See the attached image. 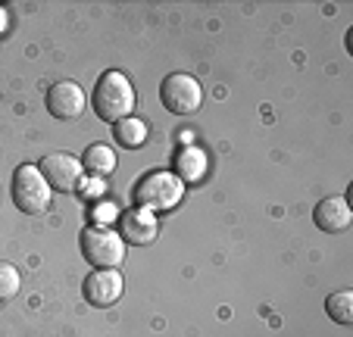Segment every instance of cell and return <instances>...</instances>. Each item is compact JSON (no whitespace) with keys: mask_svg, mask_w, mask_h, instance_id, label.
Instances as JSON below:
<instances>
[{"mask_svg":"<svg viewBox=\"0 0 353 337\" xmlns=\"http://www.w3.org/2000/svg\"><path fill=\"white\" fill-rule=\"evenodd\" d=\"M94 110L103 122L128 119L134 110V88L122 72H103L94 88Z\"/></svg>","mask_w":353,"mask_h":337,"instance_id":"1","label":"cell"},{"mask_svg":"<svg viewBox=\"0 0 353 337\" xmlns=\"http://www.w3.org/2000/svg\"><path fill=\"white\" fill-rule=\"evenodd\" d=\"M181 194H185V181L175 172H150L134 187V203H138V210L163 212L179 206Z\"/></svg>","mask_w":353,"mask_h":337,"instance_id":"2","label":"cell"},{"mask_svg":"<svg viewBox=\"0 0 353 337\" xmlns=\"http://www.w3.org/2000/svg\"><path fill=\"white\" fill-rule=\"evenodd\" d=\"M81 253L94 269H116L125 259V241L103 225H91L81 232Z\"/></svg>","mask_w":353,"mask_h":337,"instance_id":"3","label":"cell"},{"mask_svg":"<svg viewBox=\"0 0 353 337\" xmlns=\"http://www.w3.org/2000/svg\"><path fill=\"white\" fill-rule=\"evenodd\" d=\"M13 203L22 212H28V216L47 212V206H50V185H47L44 175L34 165L26 163L13 172Z\"/></svg>","mask_w":353,"mask_h":337,"instance_id":"4","label":"cell"},{"mask_svg":"<svg viewBox=\"0 0 353 337\" xmlns=\"http://www.w3.org/2000/svg\"><path fill=\"white\" fill-rule=\"evenodd\" d=\"M160 100L175 116H191V112H197L203 106V88H200V81L194 75L172 72L160 85Z\"/></svg>","mask_w":353,"mask_h":337,"instance_id":"5","label":"cell"},{"mask_svg":"<svg viewBox=\"0 0 353 337\" xmlns=\"http://www.w3.org/2000/svg\"><path fill=\"white\" fill-rule=\"evenodd\" d=\"M38 172L44 175V181L57 191L69 194V191H79L81 185V159L79 156H69V153H50V156L41 159Z\"/></svg>","mask_w":353,"mask_h":337,"instance_id":"6","label":"cell"},{"mask_svg":"<svg viewBox=\"0 0 353 337\" xmlns=\"http://www.w3.org/2000/svg\"><path fill=\"white\" fill-rule=\"evenodd\" d=\"M85 300L97 309L103 306H113L116 300L122 297V275L116 269H94L91 275L85 278Z\"/></svg>","mask_w":353,"mask_h":337,"instance_id":"7","label":"cell"},{"mask_svg":"<svg viewBox=\"0 0 353 337\" xmlns=\"http://www.w3.org/2000/svg\"><path fill=\"white\" fill-rule=\"evenodd\" d=\"M47 110L54 112L57 119H79L85 110V91L75 81H57L47 91Z\"/></svg>","mask_w":353,"mask_h":337,"instance_id":"8","label":"cell"},{"mask_svg":"<svg viewBox=\"0 0 353 337\" xmlns=\"http://www.w3.org/2000/svg\"><path fill=\"white\" fill-rule=\"evenodd\" d=\"M313 218H316V228H319V232L341 234L350 228L353 212H350V203H347L344 197H325V200H319Z\"/></svg>","mask_w":353,"mask_h":337,"instance_id":"9","label":"cell"},{"mask_svg":"<svg viewBox=\"0 0 353 337\" xmlns=\"http://www.w3.org/2000/svg\"><path fill=\"white\" fill-rule=\"evenodd\" d=\"M157 232H160V225H157V216L147 210H128L122 216V241L134 247H147L157 241Z\"/></svg>","mask_w":353,"mask_h":337,"instance_id":"10","label":"cell"},{"mask_svg":"<svg viewBox=\"0 0 353 337\" xmlns=\"http://www.w3.org/2000/svg\"><path fill=\"white\" fill-rule=\"evenodd\" d=\"M113 138H116V144L125 147V150H138L147 141V125L141 119H134V116H128V119H119L113 125Z\"/></svg>","mask_w":353,"mask_h":337,"instance_id":"11","label":"cell"},{"mask_svg":"<svg viewBox=\"0 0 353 337\" xmlns=\"http://www.w3.org/2000/svg\"><path fill=\"white\" fill-rule=\"evenodd\" d=\"M175 172H179L181 181H197L207 172V156L197 147H185V150L175 156Z\"/></svg>","mask_w":353,"mask_h":337,"instance_id":"12","label":"cell"},{"mask_svg":"<svg viewBox=\"0 0 353 337\" xmlns=\"http://www.w3.org/2000/svg\"><path fill=\"white\" fill-rule=\"evenodd\" d=\"M81 169L94 172L97 178H100V175H110L116 169V153L110 150L107 144H91L85 150V156H81Z\"/></svg>","mask_w":353,"mask_h":337,"instance_id":"13","label":"cell"},{"mask_svg":"<svg viewBox=\"0 0 353 337\" xmlns=\"http://www.w3.org/2000/svg\"><path fill=\"white\" fill-rule=\"evenodd\" d=\"M328 318H334L338 325H353V291H334L325 300Z\"/></svg>","mask_w":353,"mask_h":337,"instance_id":"14","label":"cell"},{"mask_svg":"<svg viewBox=\"0 0 353 337\" xmlns=\"http://www.w3.org/2000/svg\"><path fill=\"white\" fill-rule=\"evenodd\" d=\"M19 294V269L10 263H0V303H7Z\"/></svg>","mask_w":353,"mask_h":337,"instance_id":"15","label":"cell"},{"mask_svg":"<svg viewBox=\"0 0 353 337\" xmlns=\"http://www.w3.org/2000/svg\"><path fill=\"white\" fill-rule=\"evenodd\" d=\"M91 218H94V225L113 222V218H116V206L113 203H97V206H94V212H91Z\"/></svg>","mask_w":353,"mask_h":337,"instance_id":"16","label":"cell"},{"mask_svg":"<svg viewBox=\"0 0 353 337\" xmlns=\"http://www.w3.org/2000/svg\"><path fill=\"white\" fill-rule=\"evenodd\" d=\"M103 191H107V185H100V178H94V181H88L85 185V197L88 200H97Z\"/></svg>","mask_w":353,"mask_h":337,"instance_id":"17","label":"cell"},{"mask_svg":"<svg viewBox=\"0 0 353 337\" xmlns=\"http://www.w3.org/2000/svg\"><path fill=\"white\" fill-rule=\"evenodd\" d=\"M7 32V10H0V34Z\"/></svg>","mask_w":353,"mask_h":337,"instance_id":"18","label":"cell"}]
</instances>
